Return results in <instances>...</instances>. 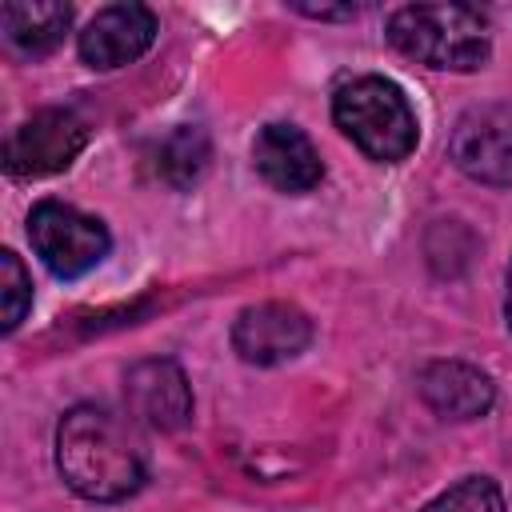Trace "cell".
<instances>
[{"instance_id":"6da1fadb","label":"cell","mask_w":512,"mask_h":512,"mask_svg":"<svg viewBox=\"0 0 512 512\" xmlns=\"http://www.w3.org/2000/svg\"><path fill=\"white\" fill-rule=\"evenodd\" d=\"M56 468L64 484L100 504L128 500L148 476L144 444L128 420L100 404H76L56 428Z\"/></svg>"},{"instance_id":"7a4b0ae2","label":"cell","mask_w":512,"mask_h":512,"mask_svg":"<svg viewBox=\"0 0 512 512\" xmlns=\"http://www.w3.org/2000/svg\"><path fill=\"white\" fill-rule=\"evenodd\" d=\"M396 52L440 72H476L488 52V20L472 4H404L388 20Z\"/></svg>"},{"instance_id":"3957f363","label":"cell","mask_w":512,"mask_h":512,"mask_svg":"<svg viewBox=\"0 0 512 512\" xmlns=\"http://www.w3.org/2000/svg\"><path fill=\"white\" fill-rule=\"evenodd\" d=\"M332 120L364 156L380 164H400L420 140V124L404 88L384 76H356L340 84L332 96Z\"/></svg>"},{"instance_id":"277c9868","label":"cell","mask_w":512,"mask_h":512,"mask_svg":"<svg viewBox=\"0 0 512 512\" xmlns=\"http://www.w3.org/2000/svg\"><path fill=\"white\" fill-rule=\"evenodd\" d=\"M28 240L36 248V256L44 260V268L60 280H76V276L92 272L112 248L104 220H96L72 204H60V200H40L32 208Z\"/></svg>"},{"instance_id":"5b68a950","label":"cell","mask_w":512,"mask_h":512,"mask_svg":"<svg viewBox=\"0 0 512 512\" xmlns=\"http://www.w3.org/2000/svg\"><path fill=\"white\" fill-rule=\"evenodd\" d=\"M88 132L92 128L76 108H40L4 140V168L20 180L52 176L84 152Z\"/></svg>"},{"instance_id":"8992f818","label":"cell","mask_w":512,"mask_h":512,"mask_svg":"<svg viewBox=\"0 0 512 512\" xmlns=\"http://www.w3.org/2000/svg\"><path fill=\"white\" fill-rule=\"evenodd\" d=\"M452 164L492 188H512V108L476 104L468 108L448 136Z\"/></svg>"},{"instance_id":"52a82bcc","label":"cell","mask_w":512,"mask_h":512,"mask_svg":"<svg viewBox=\"0 0 512 512\" xmlns=\"http://www.w3.org/2000/svg\"><path fill=\"white\" fill-rule=\"evenodd\" d=\"M312 344V320L288 300L248 304L232 324V348L244 364H284Z\"/></svg>"},{"instance_id":"ba28073f","label":"cell","mask_w":512,"mask_h":512,"mask_svg":"<svg viewBox=\"0 0 512 512\" xmlns=\"http://www.w3.org/2000/svg\"><path fill=\"white\" fill-rule=\"evenodd\" d=\"M156 32H160V24H156L152 8H144V4H108L80 32V40H76L80 60L88 68H100V72L124 68V64L140 60L152 48Z\"/></svg>"},{"instance_id":"9c48e42d","label":"cell","mask_w":512,"mask_h":512,"mask_svg":"<svg viewBox=\"0 0 512 512\" xmlns=\"http://www.w3.org/2000/svg\"><path fill=\"white\" fill-rule=\"evenodd\" d=\"M124 400H128V412L156 432H176L192 420L188 376L168 356H152V360L132 364L124 376Z\"/></svg>"},{"instance_id":"30bf717a","label":"cell","mask_w":512,"mask_h":512,"mask_svg":"<svg viewBox=\"0 0 512 512\" xmlns=\"http://www.w3.org/2000/svg\"><path fill=\"white\" fill-rule=\"evenodd\" d=\"M252 164L276 192L288 196L312 192L324 176L316 144L296 124H264L252 140Z\"/></svg>"},{"instance_id":"8fae6325","label":"cell","mask_w":512,"mask_h":512,"mask_svg":"<svg viewBox=\"0 0 512 512\" xmlns=\"http://www.w3.org/2000/svg\"><path fill=\"white\" fill-rule=\"evenodd\" d=\"M416 388L424 404L444 420H476L496 404V384L488 372L464 360H432L420 368Z\"/></svg>"},{"instance_id":"7c38bea8","label":"cell","mask_w":512,"mask_h":512,"mask_svg":"<svg viewBox=\"0 0 512 512\" xmlns=\"http://www.w3.org/2000/svg\"><path fill=\"white\" fill-rule=\"evenodd\" d=\"M68 24H72V8L60 0H32V4L0 8L4 44L24 60H40V56L56 52L68 36Z\"/></svg>"},{"instance_id":"4fadbf2b","label":"cell","mask_w":512,"mask_h":512,"mask_svg":"<svg viewBox=\"0 0 512 512\" xmlns=\"http://www.w3.org/2000/svg\"><path fill=\"white\" fill-rule=\"evenodd\" d=\"M208 160H212V144L204 136V128H176L172 136L160 140L156 148V176L172 188H188L196 184L204 172H208Z\"/></svg>"},{"instance_id":"5bb4252c","label":"cell","mask_w":512,"mask_h":512,"mask_svg":"<svg viewBox=\"0 0 512 512\" xmlns=\"http://www.w3.org/2000/svg\"><path fill=\"white\" fill-rule=\"evenodd\" d=\"M420 512H504V492L488 476H464L436 500H428Z\"/></svg>"},{"instance_id":"9a60e30c","label":"cell","mask_w":512,"mask_h":512,"mask_svg":"<svg viewBox=\"0 0 512 512\" xmlns=\"http://www.w3.org/2000/svg\"><path fill=\"white\" fill-rule=\"evenodd\" d=\"M0 296H4V332H12L32 308V280L16 252H0Z\"/></svg>"},{"instance_id":"2e32d148","label":"cell","mask_w":512,"mask_h":512,"mask_svg":"<svg viewBox=\"0 0 512 512\" xmlns=\"http://www.w3.org/2000/svg\"><path fill=\"white\" fill-rule=\"evenodd\" d=\"M300 12L308 16H320V20H336V16H356V4H340V8H316V4H296Z\"/></svg>"},{"instance_id":"e0dca14e","label":"cell","mask_w":512,"mask_h":512,"mask_svg":"<svg viewBox=\"0 0 512 512\" xmlns=\"http://www.w3.org/2000/svg\"><path fill=\"white\" fill-rule=\"evenodd\" d=\"M504 316H508V332H512V264H508V292H504Z\"/></svg>"}]
</instances>
